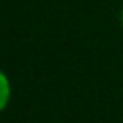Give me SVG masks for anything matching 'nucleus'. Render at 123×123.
Wrapping results in <instances>:
<instances>
[{
  "label": "nucleus",
  "instance_id": "nucleus-1",
  "mask_svg": "<svg viewBox=\"0 0 123 123\" xmlns=\"http://www.w3.org/2000/svg\"><path fill=\"white\" fill-rule=\"evenodd\" d=\"M12 99V81L9 74L0 68V113L5 111Z\"/></svg>",
  "mask_w": 123,
  "mask_h": 123
},
{
  "label": "nucleus",
  "instance_id": "nucleus-2",
  "mask_svg": "<svg viewBox=\"0 0 123 123\" xmlns=\"http://www.w3.org/2000/svg\"><path fill=\"white\" fill-rule=\"evenodd\" d=\"M120 22H121V25H123V7H121V10H120Z\"/></svg>",
  "mask_w": 123,
  "mask_h": 123
}]
</instances>
